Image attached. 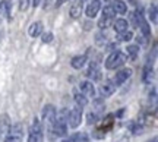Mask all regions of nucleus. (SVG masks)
Segmentation results:
<instances>
[{
	"instance_id": "obj_1",
	"label": "nucleus",
	"mask_w": 158,
	"mask_h": 142,
	"mask_svg": "<svg viewBox=\"0 0 158 142\" xmlns=\"http://www.w3.org/2000/svg\"><path fill=\"white\" fill-rule=\"evenodd\" d=\"M68 111L69 110H66V108H62L56 114V122L51 129V132L56 136H66L68 135Z\"/></svg>"
},
{
	"instance_id": "obj_2",
	"label": "nucleus",
	"mask_w": 158,
	"mask_h": 142,
	"mask_svg": "<svg viewBox=\"0 0 158 142\" xmlns=\"http://www.w3.org/2000/svg\"><path fill=\"white\" fill-rule=\"evenodd\" d=\"M126 62H127L126 54H124L123 51L116 50L107 57V60H106V68L110 69V70H113V69H118V68H122Z\"/></svg>"
},
{
	"instance_id": "obj_3",
	"label": "nucleus",
	"mask_w": 158,
	"mask_h": 142,
	"mask_svg": "<svg viewBox=\"0 0 158 142\" xmlns=\"http://www.w3.org/2000/svg\"><path fill=\"white\" fill-rule=\"evenodd\" d=\"M28 142H44V132H43V125L37 117H34V122L29 126L28 132Z\"/></svg>"
},
{
	"instance_id": "obj_4",
	"label": "nucleus",
	"mask_w": 158,
	"mask_h": 142,
	"mask_svg": "<svg viewBox=\"0 0 158 142\" xmlns=\"http://www.w3.org/2000/svg\"><path fill=\"white\" fill-rule=\"evenodd\" d=\"M23 139V125L13 123L5 135V142H22Z\"/></svg>"
},
{
	"instance_id": "obj_5",
	"label": "nucleus",
	"mask_w": 158,
	"mask_h": 142,
	"mask_svg": "<svg viewBox=\"0 0 158 142\" xmlns=\"http://www.w3.org/2000/svg\"><path fill=\"white\" fill-rule=\"evenodd\" d=\"M56 114L57 110L53 104H45L43 107V123L47 126L48 132H51V129H53V125L56 122Z\"/></svg>"
},
{
	"instance_id": "obj_6",
	"label": "nucleus",
	"mask_w": 158,
	"mask_h": 142,
	"mask_svg": "<svg viewBox=\"0 0 158 142\" xmlns=\"http://www.w3.org/2000/svg\"><path fill=\"white\" fill-rule=\"evenodd\" d=\"M82 122V108L75 106L73 108H70V111H68V126H70L72 129H76Z\"/></svg>"
},
{
	"instance_id": "obj_7",
	"label": "nucleus",
	"mask_w": 158,
	"mask_h": 142,
	"mask_svg": "<svg viewBox=\"0 0 158 142\" xmlns=\"http://www.w3.org/2000/svg\"><path fill=\"white\" fill-rule=\"evenodd\" d=\"M78 91L84 94L86 98H94L95 97V88H94V82L91 81H81L78 85Z\"/></svg>"
},
{
	"instance_id": "obj_8",
	"label": "nucleus",
	"mask_w": 158,
	"mask_h": 142,
	"mask_svg": "<svg viewBox=\"0 0 158 142\" xmlns=\"http://www.w3.org/2000/svg\"><path fill=\"white\" fill-rule=\"evenodd\" d=\"M130 76H132V69L126 68V69H122V70H118L117 73L114 75V78H113L111 81H113L114 85L118 86V85H122V84H124V82L129 79Z\"/></svg>"
},
{
	"instance_id": "obj_9",
	"label": "nucleus",
	"mask_w": 158,
	"mask_h": 142,
	"mask_svg": "<svg viewBox=\"0 0 158 142\" xmlns=\"http://www.w3.org/2000/svg\"><path fill=\"white\" fill-rule=\"evenodd\" d=\"M100 9H101V2L100 0H89L86 9H85V13H86L88 18H95L98 15Z\"/></svg>"
},
{
	"instance_id": "obj_10",
	"label": "nucleus",
	"mask_w": 158,
	"mask_h": 142,
	"mask_svg": "<svg viewBox=\"0 0 158 142\" xmlns=\"http://www.w3.org/2000/svg\"><path fill=\"white\" fill-rule=\"evenodd\" d=\"M116 88L117 86L113 84V81H106L102 85H100V94H101L102 98H107V97L113 95L114 92H116Z\"/></svg>"
},
{
	"instance_id": "obj_11",
	"label": "nucleus",
	"mask_w": 158,
	"mask_h": 142,
	"mask_svg": "<svg viewBox=\"0 0 158 142\" xmlns=\"http://www.w3.org/2000/svg\"><path fill=\"white\" fill-rule=\"evenodd\" d=\"M154 78V68H152V62L151 60H147L145 66L142 69V81L145 84H151V81Z\"/></svg>"
},
{
	"instance_id": "obj_12",
	"label": "nucleus",
	"mask_w": 158,
	"mask_h": 142,
	"mask_svg": "<svg viewBox=\"0 0 158 142\" xmlns=\"http://www.w3.org/2000/svg\"><path fill=\"white\" fill-rule=\"evenodd\" d=\"M86 76L91 79V82H95L101 78V72H100V68H98V63L97 62H91L89 68L86 70Z\"/></svg>"
},
{
	"instance_id": "obj_13",
	"label": "nucleus",
	"mask_w": 158,
	"mask_h": 142,
	"mask_svg": "<svg viewBox=\"0 0 158 142\" xmlns=\"http://www.w3.org/2000/svg\"><path fill=\"white\" fill-rule=\"evenodd\" d=\"M127 27H129V22L123 19V18H118L116 21H113V28L117 34H122L124 31H127Z\"/></svg>"
},
{
	"instance_id": "obj_14",
	"label": "nucleus",
	"mask_w": 158,
	"mask_h": 142,
	"mask_svg": "<svg viewBox=\"0 0 158 142\" xmlns=\"http://www.w3.org/2000/svg\"><path fill=\"white\" fill-rule=\"evenodd\" d=\"M28 34H29V37H32V38H35V37H38V35L43 34V22L37 21V22L31 23V25H29V29H28Z\"/></svg>"
},
{
	"instance_id": "obj_15",
	"label": "nucleus",
	"mask_w": 158,
	"mask_h": 142,
	"mask_svg": "<svg viewBox=\"0 0 158 142\" xmlns=\"http://www.w3.org/2000/svg\"><path fill=\"white\" fill-rule=\"evenodd\" d=\"M111 9L114 10V13L124 15V13L127 12V5L124 3L123 0H113V3H111Z\"/></svg>"
},
{
	"instance_id": "obj_16",
	"label": "nucleus",
	"mask_w": 158,
	"mask_h": 142,
	"mask_svg": "<svg viewBox=\"0 0 158 142\" xmlns=\"http://www.w3.org/2000/svg\"><path fill=\"white\" fill-rule=\"evenodd\" d=\"M82 7H84V2L82 0H76L72 5V7H70V16L73 19H78L81 16V13H82Z\"/></svg>"
},
{
	"instance_id": "obj_17",
	"label": "nucleus",
	"mask_w": 158,
	"mask_h": 142,
	"mask_svg": "<svg viewBox=\"0 0 158 142\" xmlns=\"http://www.w3.org/2000/svg\"><path fill=\"white\" fill-rule=\"evenodd\" d=\"M139 31H141V35H143L145 38H151V27H149V23L147 22V19L143 18L141 22H139Z\"/></svg>"
},
{
	"instance_id": "obj_18",
	"label": "nucleus",
	"mask_w": 158,
	"mask_h": 142,
	"mask_svg": "<svg viewBox=\"0 0 158 142\" xmlns=\"http://www.w3.org/2000/svg\"><path fill=\"white\" fill-rule=\"evenodd\" d=\"M9 127H10V119H9V116L7 114H2L0 116V133L6 135V132L9 131Z\"/></svg>"
},
{
	"instance_id": "obj_19",
	"label": "nucleus",
	"mask_w": 158,
	"mask_h": 142,
	"mask_svg": "<svg viewBox=\"0 0 158 142\" xmlns=\"http://www.w3.org/2000/svg\"><path fill=\"white\" fill-rule=\"evenodd\" d=\"M73 100H75V104L78 106V107H85L86 104H88V98L84 95V94H81L78 90H75V94H73Z\"/></svg>"
},
{
	"instance_id": "obj_20",
	"label": "nucleus",
	"mask_w": 158,
	"mask_h": 142,
	"mask_svg": "<svg viewBox=\"0 0 158 142\" xmlns=\"http://www.w3.org/2000/svg\"><path fill=\"white\" fill-rule=\"evenodd\" d=\"M85 63H86V56H85V54H81V56H75L73 59H72L70 65H72L73 69H82L85 66Z\"/></svg>"
},
{
	"instance_id": "obj_21",
	"label": "nucleus",
	"mask_w": 158,
	"mask_h": 142,
	"mask_svg": "<svg viewBox=\"0 0 158 142\" xmlns=\"http://www.w3.org/2000/svg\"><path fill=\"white\" fill-rule=\"evenodd\" d=\"M63 142H89V138H88L86 133H81V132H78V133H75V135H72V136H69L68 139H64Z\"/></svg>"
},
{
	"instance_id": "obj_22",
	"label": "nucleus",
	"mask_w": 158,
	"mask_h": 142,
	"mask_svg": "<svg viewBox=\"0 0 158 142\" xmlns=\"http://www.w3.org/2000/svg\"><path fill=\"white\" fill-rule=\"evenodd\" d=\"M148 16L151 19V22L152 23H157L158 21V10H157V5L152 3V5L149 6V9H148Z\"/></svg>"
},
{
	"instance_id": "obj_23",
	"label": "nucleus",
	"mask_w": 158,
	"mask_h": 142,
	"mask_svg": "<svg viewBox=\"0 0 158 142\" xmlns=\"http://www.w3.org/2000/svg\"><path fill=\"white\" fill-rule=\"evenodd\" d=\"M138 53H139V46H127L126 48V57H132V59H135L138 56Z\"/></svg>"
},
{
	"instance_id": "obj_24",
	"label": "nucleus",
	"mask_w": 158,
	"mask_h": 142,
	"mask_svg": "<svg viewBox=\"0 0 158 142\" xmlns=\"http://www.w3.org/2000/svg\"><path fill=\"white\" fill-rule=\"evenodd\" d=\"M113 21H114V19H110V18L101 16V18H100V21H98V28H100V29H106L107 27L113 25Z\"/></svg>"
},
{
	"instance_id": "obj_25",
	"label": "nucleus",
	"mask_w": 158,
	"mask_h": 142,
	"mask_svg": "<svg viewBox=\"0 0 158 142\" xmlns=\"http://www.w3.org/2000/svg\"><path fill=\"white\" fill-rule=\"evenodd\" d=\"M129 129L135 135H139V133H142V129H143V126L139 123V122H132V123H129Z\"/></svg>"
},
{
	"instance_id": "obj_26",
	"label": "nucleus",
	"mask_w": 158,
	"mask_h": 142,
	"mask_svg": "<svg viewBox=\"0 0 158 142\" xmlns=\"http://www.w3.org/2000/svg\"><path fill=\"white\" fill-rule=\"evenodd\" d=\"M118 41H123V43H126V41H130L132 38H133V34H132V31H124V32H122V34L117 35Z\"/></svg>"
},
{
	"instance_id": "obj_27",
	"label": "nucleus",
	"mask_w": 158,
	"mask_h": 142,
	"mask_svg": "<svg viewBox=\"0 0 158 142\" xmlns=\"http://www.w3.org/2000/svg\"><path fill=\"white\" fill-rule=\"evenodd\" d=\"M102 16L110 18V19H114L116 13H114V10L111 9V6H104V9H102Z\"/></svg>"
},
{
	"instance_id": "obj_28",
	"label": "nucleus",
	"mask_w": 158,
	"mask_h": 142,
	"mask_svg": "<svg viewBox=\"0 0 158 142\" xmlns=\"http://www.w3.org/2000/svg\"><path fill=\"white\" fill-rule=\"evenodd\" d=\"M0 5H2V7H3V13H5V16L7 18V19H10V3H9V2H6V0H3Z\"/></svg>"
},
{
	"instance_id": "obj_29",
	"label": "nucleus",
	"mask_w": 158,
	"mask_h": 142,
	"mask_svg": "<svg viewBox=\"0 0 158 142\" xmlns=\"http://www.w3.org/2000/svg\"><path fill=\"white\" fill-rule=\"evenodd\" d=\"M98 120H100V117H98L97 113H88V116H86V123L88 125H95Z\"/></svg>"
},
{
	"instance_id": "obj_30",
	"label": "nucleus",
	"mask_w": 158,
	"mask_h": 142,
	"mask_svg": "<svg viewBox=\"0 0 158 142\" xmlns=\"http://www.w3.org/2000/svg\"><path fill=\"white\" fill-rule=\"evenodd\" d=\"M41 41L45 43V44H48L53 41V34L51 32H44V34H41Z\"/></svg>"
},
{
	"instance_id": "obj_31",
	"label": "nucleus",
	"mask_w": 158,
	"mask_h": 142,
	"mask_svg": "<svg viewBox=\"0 0 158 142\" xmlns=\"http://www.w3.org/2000/svg\"><path fill=\"white\" fill-rule=\"evenodd\" d=\"M94 104H95L97 110L104 108V98H94Z\"/></svg>"
},
{
	"instance_id": "obj_32",
	"label": "nucleus",
	"mask_w": 158,
	"mask_h": 142,
	"mask_svg": "<svg viewBox=\"0 0 158 142\" xmlns=\"http://www.w3.org/2000/svg\"><path fill=\"white\" fill-rule=\"evenodd\" d=\"M29 5V0H19V9L21 10H27Z\"/></svg>"
},
{
	"instance_id": "obj_33",
	"label": "nucleus",
	"mask_w": 158,
	"mask_h": 142,
	"mask_svg": "<svg viewBox=\"0 0 158 142\" xmlns=\"http://www.w3.org/2000/svg\"><path fill=\"white\" fill-rule=\"evenodd\" d=\"M106 136V132H102V131H95V132H92V138H97V139H101V138Z\"/></svg>"
},
{
	"instance_id": "obj_34",
	"label": "nucleus",
	"mask_w": 158,
	"mask_h": 142,
	"mask_svg": "<svg viewBox=\"0 0 158 142\" xmlns=\"http://www.w3.org/2000/svg\"><path fill=\"white\" fill-rule=\"evenodd\" d=\"M106 35H102V34H97V44H104L106 43Z\"/></svg>"
},
{
	"instance_id": "obj_35",
	"label": "nucleus",
	"mask_w": 158,
	"mask_h": 142,
	"mask_svg": "<svg viewBox=\"0 0 158 142\" xmlns=\"http://www.w3.org/2000/svg\"><path fill=\"white\" fill-rule=\"evenodd\" d=\"M136 40H138L139 44H148V38H145L143 35H138V38H136Z\"/></svg>"
},
{
	"instance_id": "obj_36",
	"label": "nucleus",
	"mask_w": 158,
	"mask_h": 142,
	"mask_svg": "<svg viewBox=\"0 0 158 142\" xmlns=\"http://www.w3.org/2000/svg\"><path fill=\"white\" fill-rule=\"evenodd\" d=\"M40 3H41V0H31V5L34 6V7H37Z\"/></svg>"
},
{
	"instance_id": "obj_37",
	"label": "nucleus",
	"mask_w": 158,
	"mask_h": 142,
	"mask_svg": "<svg viewBox=\"0 0 158 142\" xmlns=\"http://www.w3.org/2000/svg\"><path fill=\"white\" fill-rule=\"evenodd\" d=\"M64 2H68V0H57L56 2V7H59V6H62Z\"/></svg>"
},
{
	"instance_id": "obj_38",
	"label": "nucleus",
	"mask_w": 158,
	"mask_h": 142,
	"mask_svg": "<svg viewBox=\"0 0 158 142\" xmlns=\"http://www.w3.org/2000/svg\"><path fill=\"white\" fill-rule=\"evenodd\" d=\"M148 142H158V141H157V138H152L151 141H148Z\"/></svg>"
},
{
	"instance_id": "obj_39",
	"label": "nucleus",
	"mask_w": 158,
	"mask_h": 142,
	"mask_svg": "<svg viewBox=\"0 0 158 142\" xmlns=\"http://www.w3.org/2000/svg\"><path fill=\"white\" fill-rule=\"evenodd\" d=\"M100 2H102V3H108L110 0H100Z\"/></svg>"
}]
</instances>
